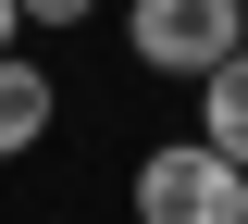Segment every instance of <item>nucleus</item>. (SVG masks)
<instances>
[{
	"label": "nucleus",
	"mask_w": 248,
	"mask_h": 224,
	"mask_svg": "<svg viewBox=\"0 0 248 224\" xmlns=\"http://www.w3.org/2000/svg\"><path fill=\"white\" fill-rule=\"evenodd\" d=\"M124 199H137V224H248V162H223L211 137H161Z\"/></svg>",
	"instance_id": "obj_1"
},
{
	"label": "nucleus",
	"mask_w": 248,
	"mask_h": 224,
	"mask_svg": "<svg viewBox=\"0 0 248 224\" xmlns=\"http://www.w3.org/2000/svg\"><path fill=\"white\" fill-rule=\"evenodd\" d=\"M124 50L149 75H211L223 50H248V0H124Z\"/></svg>",
	"instance_id": "obj_2"
},
{
	"label": "nucleus",
	"mask_w": 248,
	"mask_h": 224,
	"mask_svg": "<svg viewBox=\"0 0 248 224\" xmlns=\"http://www.w3.org/2000/svg\"><path fill=\"white\" fill-rule=\"evenodd\" d=\"M50 112H62V87L25 63V50H0V162H25L37 137H50Z\"/></svg>",
	"instance_id": "obj_3"
},
{
	"label": "nucleus",
	"mask_w": 248,
	"mask_h": 224,
	"mask_svg": "<svg viewBox=\"0 0 248 224\" xmlns=\"http://www.w3.org/2000/svg\"><path fill=\"white\" fill-rule=\"evenodd\" d=\"M199 137H211L223 162H248V50H223V63L199 75Z\"/></svg>",
	"instance_id": "obj_4"
},
{
	"label": "nucleus",
	"mask_w": 248,
	"mask_h": 224,
	"mask_svg": "<svg viewBox=\"0 0 248 224\" xmlns=\"http://www.w3.org/2000/svg\"><path fill=\"white\" fill-rule=\"evenodd\" d=\"M99 0H25V25H87Z\"/></svg>",
	"instance_id": "obj_5"
},
{
	"label": "nucleus",
	"mask_w": 248,
	"mask_h": 224,
	"mask_svg": "<svg viewBox=\"0 0 248 224\" xmlns=\"http://www.w3.org/2000/svg\"><path fill=\"white\" fill-rule=\"evenodd\" d=\"M0 50H25V0H0Z\"/></svg>",
	"instance_id": "obj_6"
}]
</instances>
